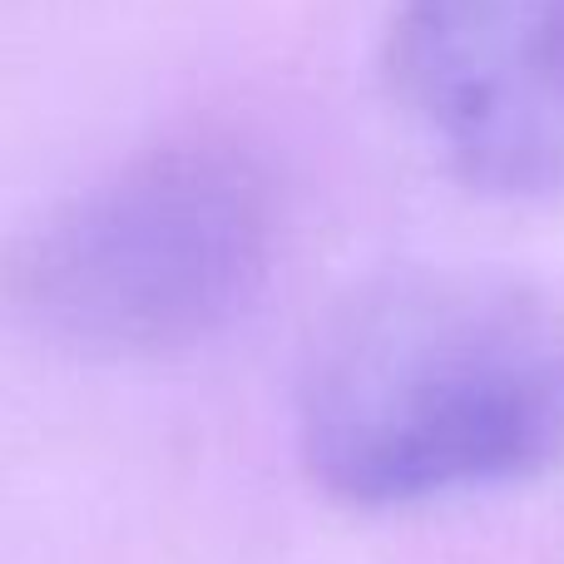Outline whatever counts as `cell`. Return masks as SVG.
<instances>
[{"label": "cell", "instance_id": "obj_3", "mask_svg": "<svg viewBox=\"0 0 564 564\" xmlns=\"http://www.w3.org/2000/svg\"><path fill=\"white\" fill-rule=\"evenodd\" d=\"M387 79L451 178L510 204L564 194V0H397Z\"/></svg>", "mask_w": 564, "mask_h": 564}, {"label": "cell", "instance_id": "obj_1", "mask_svg": "<svg viewBox=\"0 0 564 564\" xmlns=\"http://www.w3.org/2000/svg\"><path fill=\"white\" fill-rule=\"evenodd\" d=\"M297 436L361 510L530 486L564 466V312L466 268L371 282L312 341Z\"/></svg>", "mask_w": 564, "mask_h": 564}, {"label": "cell", "instance_id": "obj_2", "mask_svg": "<svg viewBox=\"0 0 564 564\" xmlns=\"http://www.w3.org/2000/svg\"><path fill=\"white\" fill-rule=\"evenodd\" d=\"M273 174L224 139L134 154L25 238L10 297L89 357H164L228 332L278 263Z\"/></svg>", "mask_w": 564, "mask_h": 564}]
</instances>
